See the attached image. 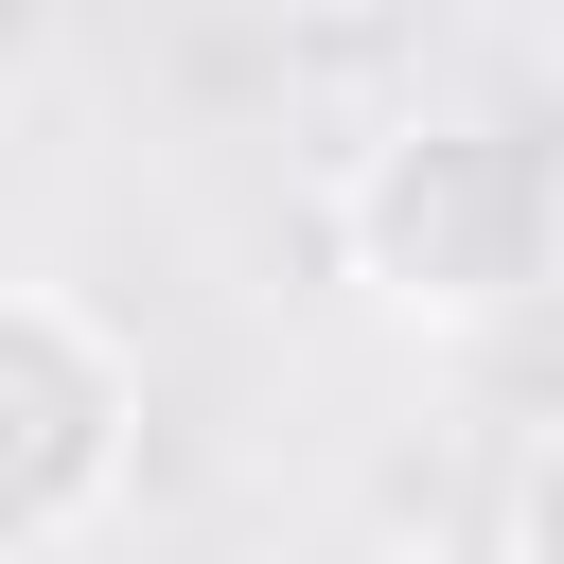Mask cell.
Instances as JSON below:
<instances>
[{
    "label": "cell",
    "instance_id": "cell-1",
    "mask_svg": "<svg viewBox=\"0 0 564 564\" xmlns=\"http://www.w3.org/2000/svg\"><path fill=\"white\" fill-rule=\"evenodd\" d=\"M317 212H335L352 300L405 317V335H494V317H529L546 264H564V159H546L529 123H476V106L370 123Z\"/></svg>",
    "mask_w": 564,
    "mask_h": 564
},
{
    "label": "cell",
    "instance_id": "cell-2",
    "mask_svg": "<svg viewBox=\"0 0 564 564\" xmlns=\"http://www.w3.org/2000/svg\"><path fill=\"white\" fill-rule=\"evenodd\" d=\"M123 494H141V335L88 282L18 264L0 282V546L88 564L123 529Z\"/></svg>",
    "mask_w": 564,
    "mask_h": 564
},
{
    "label": "cell",
    "instance_id": "cell-3",
    "mask_svg": "<svg viewBox=\"0 0 564 564\" xmlns=\"http://www.w3.org/2000/svg\"><path fill=\"white\" fill-rule=\"evenodd\" d=\"M494 564H564V405L511 441V476H494Z\"/></svg>",
    "mask_w": 564,
    "mask_h": 564
}]
</instances>
